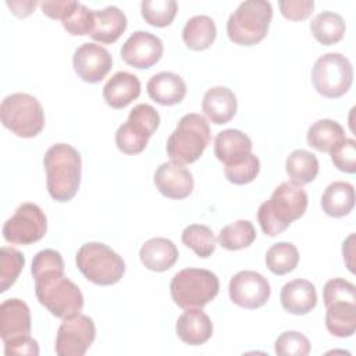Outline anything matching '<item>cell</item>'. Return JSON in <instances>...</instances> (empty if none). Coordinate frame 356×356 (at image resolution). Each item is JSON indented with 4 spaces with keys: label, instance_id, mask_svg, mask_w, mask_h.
Segmentation results:
<instances>
[{
    "label": "cell",
    "instance_id": "obj_1",
    "mask_svg": "<svg viewBox=\"0 0 356 356\" xmlns=\"http://www.w3.org/2000/svg\"><path fill=\"white\" fill-rule=\"evenodd\" d=\"M35 293L42 306L58 318H70L83 309V295L64 274V260L57 250L43 249L33 256Z\"/></svg>",
    "mask_w": 356,
    "mask_h": 356
},
{
    "label": "cell",
    "instance_id": "obj_2",
    "mask_svg": "<svg viewBox=\"0 0 356 356\" xmlns=\"http://www.w3.org/2000/svg\"><path fill=\"white\" fill-rule=\"evenodd\" d=\"M47 191L56 202L71 200L81 185L82 160L75 147L68 143H56L43 157Z\"/></svg>",
    "mask_w": 356,
    "mask_h": 356
},
{
    "label": "cell",
    "instance_id": "obj_3",
    "mask_svg": "<svg viewBox=\"0 0 356 356\" xmlns=\"http://www.w3.org/2000/svg\"><path fill=\"white\" fill-rule=\"evenodd\" d=\"M306 209L307 193L305 189L289 181L282 182L274 189L271 197L260 204L257 221L266 235L275 236L300 218Z\"/></svg>",
    "mask_w": 356,
    "mask_h": 356
},
{
    "label": "cell",
    "instance_id": "obj_4",
    "mask_svg": "<svg viewBox=\"0 0 356 356\" xmlns=\"http://www.w3.org/2000/svg\"><path fill=\"white\" fill-rule=\"evenodd\" d=\"M210 143V127L206 118L196 113L185 114L167 139V154L181 164L195 163Z\"/></svg>",
    "mask_w": 356,
    "mask_h": 356
},
{
    "label": "cell",
    "instance_id": "obj_5",
    "mask_svg": "<svg viewBox=\"0 0 356 356\" xmlns=\"http://www.w3.org/2000/svg\"><path fill=\"white\" fill-rule=\"evenodd\" d=\"M273 18V7L266 0H248L229 15L227 35L231 42L241 46H253L261 42Z\"/></svg>",
    "mask_w": 356,
    "mask_h": 356
},
{
    "label": "cell",
    "instance_id": "obj_6",
    "mask_svg": "<svg viewBox=\"0 0 356 356\" xmlns=\"http://www.w3.org/2000/svg\"><path fill=\"white\" fill-rule=\"evenodd\" d=\"M220 289L217 275L204 268H184L170 284L174 303L181 309H202L211 302Z\"/></svg>",
    "mask_w": 356,
    "mask_h": 356
},
{
    "label": "cell",
    "instance_id": "obj_7",
    "mask_svg": "<svg viewBox=\"0 0 356 356\" xmlns=\"http://www.w3.org/2000/svg\"><path fill=\"white\" fill-rule=\"evenodd\" d=\"M75 261L83 277L96 285L117 284L125 273L122 257L102 242L83 243L76 252Z\"/></svg>",
    "mask_w": 356,
    "mask_h": 356
},
{
    "label": "cell",
    "instance_id": "obj_8",
    "mask_svg": "<svg viewBox=\"0 0 356 356\" xmlns=\"http://www.w3.org/2000/svg\"><path fill=\"white\" fill-rule=\"evenodd\" d=\"M3 125L19 138H35L44 127V111L40 102L28 93H13L0 104Z\"/></svg>",
    "mask_w": 356,
    "mask_h": 356
},
{
    "label": "cell",
    "instance_id": "obj_9",
    "mask_svg": "<svg viewBox=\"0 0 356 356\" xmlns=\"http://www.w3.org/2000/svg\"><path fill=\"white\" fill-rule=\"evenodd\" d=\"M312 82L321 96L338 99L352 86L353 67L349 58L341 53L323 54L312 68Z\"/></svg>",
    "mask_w": 356,
    "mask_h": 356
},
{
    "label": "cell",
    "instance_id": "obj_10",
    "mask_svg": "<svg viewBox=\"0 0 356 356\" xmlns=\"http://www.w3.org/2000/svg\"><path fill=\"white\" fill-rule=\"evenodd\" d=\"M160 124L157 110L146 103L136 104L115 132V145L125 154L142 153Z\"/></svg>",
    "mask_w": 356,
    "mask_h": 356
},
{
    "label": "cell",
    "instance_id": "obj_11",
    "mask_svg": "<svg viewBox=\"0 0 356 356\" xmlns=\"http://www.w3.org/2000/svg\"><path fill=\"white\" fill-rule=\"evenodd\" d=\"M47 231V218L35 203H22L4 222L3 236L15 245H31L40 241Z\"/></svg>",
    "mask_w": 356,
    "mask_h": 356
},
{
    "label": "cell",
    "instance_id": "obj_12",
    "mask_svg": "<svg viewBox=\"0 0 356 356\" xmlns=\"http://www.w3.org/2000/svg\"><path fill=\"white\" fill-rule=\"evenodd\" d=\"M96 338L93 320L85 314L64 318L57 330L56 353L58 356H82Z\"/></svg>",
    "mask_w": 356,
    "mask_h": 356
},
{
    "label": "cell",
    "instance_id": "obj_13",
    "mask_svg": "<svg viewBox=\"0 0 356 356\" xmlns=\"http://www.w3.org/2000/svg\"><path fill=\"white\" fill-rule=\"evenodd\" d=\"M228 292L231 300L236 306L253 310L266 305L270 298L271 288L267 278H264L261 274L252 270H245L236 273L231 278Z\"/></svg>",
    "mask_w": 356,
    "mask_h": 356
},
{
    "label": "cell",
    "instance_id": "obj_14",
    "mask_svg": "<svg viewBox=\"0 0 356 356\" xmlns=\"http://www.w3.org/2000/svg\"><path fill=\"white\" fill-rule=\"evenodd\" d=\"M72 65L76 75L88 83H97L113 67L111 54L100 44L82 43L74 53Z\"/></svg>",
    "mask_w": 356,
    "mask_h": 356
},
{
    "label": "cell",
    "instance_id": "obj_15",
    "mask_svg": "<svg viewBox=\"0 0 356 356\" xmlns=\"http://www.w3.org/2000/svg\"><path fill=\"white\" fill-rule=\"evenodd\" d=\"M163 56V42L159 36L146 32H134L121 47V58L139 70L153 67Z\"/></svg>",
    "mask_w": 356,
    "mask_h": 356
},
{
    "label": "cell",
    "instance_id": "obj_16",
    "mask_svg": "<svg viewBox=\"0 0 356 356\" xmlns=\"http://www.w3.org/2000/svg\"><path fill=\"white\" fill-rule=\"evenodd\" d=\"M32 330L31 310L17 298L6 299L0 305V337L3 342H14L29 337Z\"/></svg>",
    "mask_w": 356,
    "mask_h": 356
},
{
    "label": "cell",
    "instance_id": "obj_17",
    "mask_svg": "<svg viewBox=\"0 0 356 356\" xmlns=\"http://www.w3.org/2000/svg\"><path fill=\"white\" fill-rule=\"evenodd\" d=\"M153 182L159 192L168 199H185L193 191V177L184 164L163 163L154 171Z\"/></svg>",
    "mask_w": 356,
    "mask_h": 356
},
{
    "label": "cell",
    "instance_id": "obj_18",
    "mask_svg": "<svg viewBox=\"0 0 356 356\" xmlns=\"http://www.w3.org/2000/svg\"><path fill=\"white\" fill-rule=\"evenodd\" d=\"M280 300L288 313L296 316L307 314L317 305L316 286L307 280H292L282 286Z\"/></svg>",
    "mask_w": 356,
    "mask_h": 356
},
{
    "label": "cell",
    "instance_id": "obj_19",
    "mask_svg": "<svg viewBox=\"0 0 356 356\" xmlns=\"http://www.w3.org/2000/svg\"><path fill=\"white\" fill-rule=\"evenodd\" d=\"M252 146L250 138L242 131L225 129L214 139V154L224 165H232L245 160L252 153Z\"/></svg>",
    "mask_w": 356,
    "mask_h": 356
},
{
    "label": "cell",
    "instance_id": "obj_20",
    "mask_svg": "<svg viewBox=\"0 0 356 356\" xmlns=\"http://www.w3.org/2000/svg\"><path fill=\"white\" fill-rule=\"evenodd\" d=\"M175 331L182 342L197 346L211 338L213 324L202 309H186V312L178 317Z\"/></svg>",
    "mask_w": 356,
    "mask_h": 356
},
{
    "label": "cell",
    "instance_id": "obj_21",
    "mask_svg": "<svg viewBox=\"0 0 356 356\" xmlns=\"http://www.w3.org/2000/svg\"><path fill=\"white\" fill-rule=\"evenodd\" d=\"M147 95L152 100L161 106H174L184 100L186 95L185 81L174 72L154 74L146 85Z\"/></svg>",
    "mask_w": 356,
    "mask_h": 356
},
{
    "label": "cell",
    "instance_id": "obj_22",
    "mask_svg": "<svg viewBox=\"0 0 356 356\" xmlns=\"http://www.w3.org/2000/svg\"><path fill=\"white\" fill-rule=\"evenodd\" d=\"M140 95V81L136 75L118 71L103 88V99L111 108H124Z\"/></svg>",
    "mask_w": 356,
    "mask_h": 356
},
{
    "label": "cell",
    "instance_id": "obj_23",
    "mask_svg": "<svg viewBox=\"0 0 356 356\" xmlns=\"http://www.w3.org/2000/svg\"><path fill=\"white\" fill-rule=\"evenodd\" d=\"M238 102L235 93L225 86L209 89L202 102V110L206 117L216 125L229 122L236 114Z\"/></svg>",
    "mask_w": 356,
    "mask_h": 356
},
{
    "label": "cell",
    "instance_id": "obj_24",
    "mask_svg": "<svg viewBox=\"0 0 356 356\" xmlns=\"http://www.w3.org/2000/svg\"><path fill=\"white\" fill-rule=\"evenodd\" d=\"M93 29L90 38L96 42L110 44L120 39L127 29V17L115 6L103 10H93Z\"/></svg>",
    "mask_w": 356,
    "mask_h": 356
},
{
    "label": "cell",
    "instance_id": "obj_25",
    "mask_svg": "<svg viewBox=\"0 0 356 356\" xmlns=\"http://www.w3.org/2000/svg\"><path fill=\"white\" fill-rule=\"evenodd\" d=\"M178 256L177 246L167 238H152L146 241L139 250L142 264L147 270L157 273L170 270L177 263Z\"/></svg>",
    "mask_w": 356,
    "mask_h": 356
},
{
    "label": "cell",
    "instance_id": "obj_26",
    "mask_svg": "<svg viewBox=\"0 0 356 356\" xmlns=\"http://www.w3.org/2000/svg\"><path fill=\"white\" fill-rule=\"evenodd\" d=\"M355 206V189L349 182L335 181L330 184L323 196L321 207L323 211L330 217H343L348 216Z\"/></svg>",
    "mask_w": 356,
    "mask_h": 356
},
{
    "label": "cell",
    "instance_id": "obj_27",
    "mask_svg": "<svg viewBox=\"0 0 356 356\" xmlns=\"http://www.w3.org/2000/svg\"><path fill=\"white\" fill-rule=\"evenodd\" d=\"M345 129L334 120H318L307 129V145L318 152L331 153L343 139Z\"/></svg>",
    "mask_w": 356,
    "mask_h": 356
},
{
    "label": "cell",
    "instance_id": "obj_28",
    "mask_svg": "<svg viewBox=\"0 0 356 356\" xmlns=\"http://www.w3.org/2000/svg\"><path fill=\"white\" fill-rule=\"evenodd\" d=\"M217 35L214 21L207 15H195L189 18L182 29V39L186 47L195 51L209 49Z\"/></svg>",
    "mask_w": 356,
    "mask_h": 356
},
{
    "label": "cell",
    "instance_id": "obj_29",
    "mask_svg": "<svg viewBox=\"0 0 356 356\" xmlns=\"http://www.w3.org/2000/svg\"><path fill=\"white\" fill-rule=\"evenodd\" d=\"M310 31L318 43L331 46L343 38L346 25L339 14L332 11H323L317 14L310 22Z\"/></svg>",
    "mask_w": 356,
    "mask_h": 356
},
{
    "label": "cell",
    "instance_id": "obj_30",
    "mask_svg": "<svg viewBox=\"0 0 356 356\" xmlns=\"http://www.w3.org/2000/svg\"><path fill=\"white\" fill-rule=\"evenodd\" d=\"M285 170L291 182L302 186L316 179L318 174V160L313 153L296 149L286 157Z\"/></svg>",
    "mask_w": 356,
    "mask_h": 356
},
{
    "label": "cell",
    "instance_id": "obj_31",
    "mask_svg": "<svg viewBox=\"0 0 356 356\" xmlns=\"http://www.w3.org/2000/svg\"><path fill=\"white\" fill-rule=\"evenodd\" d=\"M325 327L338 338L352 337L356 331V305L335 303L327 307Z\"/></svg>",
    "mask_w": 356,
    "mask_h": 356
},
{
    "label": "cell",
    "instance_id": "obj_32",
    "mask_svg": "<svg viewBox=\"0 0 356 356\" xmlns=\"http://www.w3.org/2000/svg\"><path fill=\"white\" fill-rule=\"evenodd\" d=\"M299 263V252L291 242L274 243L266 253V266L275 275H285Z\"/></svg>",
    "mask_w": 356,
    "mask_h": 356
},
{
    "label": "cell",
    "instance_id": "obj_33",
    "mask_svg": "<svg viewBox=\"0 0 356 356\" xmlns=\"http://www.w3.org/2000/svg\"><path fill=\"white\" fill-rule=\"evenodd\" d=\"M256 239V231L250 221L238 220L225 225L218 234V243L227 250H241L250 246Z\"/></svg>",
    "mask_w": 356,
    "mask_h": 356
},
{
    "label": "cell",
    "instance_id": "obj_34",
    "mask_svg": "<svg viewBox=\"0 0 356 356\" xmlns=\"http://www.w3.org/2000/svg\"><path fill=\"white\" fill-rule=\"evenodd\" d=\"M182 243L191 248L199 257L206 259L216 250V236L213 231L203 224L188 225L181 235Z\"/></svg>",
    "mask_w": 356,
    "mask_h": 356
},
{
    "label": "cell",
    "instance_id": "obj_35",
    "mask_svg": "<svg viewBox=\"0 0 356 356\" xmlns=\"http://www.w3.org/2000/svg\"><path fill=\"white\" fill-rule=\"evenodd\" d=\"M178 11L175 0H143L140 3V13L143 19L157 28L168 26Z\"/></svg>",
    "mask_w": 356,
    "mask_h": 356
},
{
    "label": "cell",
    "instance_id": "obj_36",
    "mask_svg": "<svg viewBox=\"0 0 356 356\" xmlns=\"http://www.w3.org/2000/svg\"><path fill=\"white\" fill-rule=\"evenodd\" d=\"M24 266H25V257L19 250L8 246H3L0 249V292L1 293L15 284Z\"/></svg>",
    "mask_w": 356,
    "mask_h": 356
},
{
    "label": "cell",
    "instance_id": "obj_37",
    "mask_svg": "<svg viewBox=\"0 0 356 356\" xmlns=\"http://www.w3.org/2000/svg\"><path fill=\"white\" fill-rule=\"evenodd\" d=\"M64 29L74 35V36H82V35H90L93 29V10H89L82 3L76 1L74 8L68 13V15L61 21Z\"/></svg>",
    "mask_w": 356,
    "mask_h": 356
},
{
    "label": "cell",
    "instance_id": "obj_38",
    "mask_svg": "<svg viewBox=\"0 0 356 356\" xmlns=\"http://www.w3.org/2000/svg\"><path fill=\"white\" fill-rule=\"evenodd\" d=\"M323 300L325 307L335 303L356 305V288L352 282L343 278H332L324 285Z\"/></svg>",
    "mask_w": 356,
    "mask_h": 356
},
{
    "label": "cell",
    "instance_id": "obj_39",
    "mask_svg": "<svg viewBox=\"0 0 356 356\" xmlns=\"http://www.w3.org/2000/svg\"><path fill=\"white\" fill-rule=\"evenodd\" d=\"M274 349L280 356H307L310 353V342L298 331H285L275 339Z\"/></svg>",
    "mask_w": 356,
    "mask_h": 356
},
{
    "label": "cell",
    "instance_id": "obj_40",
    "mask_svg": "<svg viewBox=\"0 0 356 356\" xmlns=\"http://www.w3.org/2000/svg\"><path fill=\"white\" fill-rule=\"evenodd\" d=\"M259 171H260V161L257 156H254L253 153H250L241 163L224 167L225 178L235 185H245L252 182L257 177Z\"/></svg>",
    "mask_w": 356,
    "mask_h": 356
},
{
    "label": "cell",
    "instance_id": "obj_41",
    "mask_svg": "<svg viewBox=\"0 0 356 356\" xmlns=\"http://www.w3.org/2000/svg\"><path fill=\"white\" fill-rule=\"evenodd\" d=\"M331 160L339 171L353 174L356 171V142L345 138L331 152Z\"/></svg>",
    "mask_w": 356,
    "mask_h": 356
},
{
    "label": "cell",
    "instance_id": "obj_42",
    "mask_svg": "<svg viewBox=\"0 0 356 356\" xmlns=\"http://www.w3.org/2000/svg\"><path fill=\"white\" fill-rule=\"evenodd\" d=\"M281 14L291 21H302L306 19L313 8L314 1L313 0H281L278 1Z\"/></svg>",
    "mask_w": 356,
    "mask_h": 356
},
{
    "label": "cell",
    "instance_id": "obj_43",
    "mask_svg": "<svg viewBox=\"0 0 356 356\" xmlns=\"http://www.w3.org/2000/svg\"><path fill=\"white\" fill-rule=\"evenodd\" d=\"M4 353L7 356L11 355H28V356H38L39 355V345L38 342L29 337L14 341V342H6L4 343Z\"/></svg>",
    "mask_w": 356,
    "mask_h": 356
},
{
    "label": "cell",
    "instance_id": "obj_44",
    "mask_svg": "<svg viewBox=\"0 0 356 356\" xmlns=\"http://www.w3.org/2000/svg\"><path fill=\"white\" fill-rule=\"evenodd\" d=\"M76 1L74 0H50V1H43L40 4L42 11L46 17L51 19H64L68 13L74 8Z\"/></svg>",
    "mask_w": 356,
    "mask_h": 356
},
{
    "label": "cell",
    "instance_id": "obj_45",
    "mask_svg": "<svg viewBox=\"0 0 356 356\" xmlns=\"http://www.w3.org/2000/svg\"><path fill=\"white\" fill-rule=\"evenodd\" d=\"M6 4L10 7L11 13L19 18H25L28 17L29 14H32V11L35 10L38 1H32V0H28V1H6Z\"/></svg>",
    "mask_w": 356,
    "mask_h": 356
},
{
    "label": "cell",
    "instance_id": "obj_46",
    "mask_svg": "<svg viewBox=\"0 0 356 356\" xmlns=\"http://www.w3.org/2000/svg\"><path fill=\"white\" fill-rule=\"evenodd\" d=\"M353 239H355V235L350 234L348 239L343 242L342 252H343V259L346 260V264H349V257H352L353 254Z\"/></svg>",
    "mask_w": 356,
    "mask_h": 356
}]
</instances>
